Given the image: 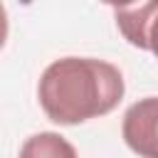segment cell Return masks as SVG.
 I'll return each instance as SVG.
<instances>
[{"label": "cell", "mask_w": 158, "mask_h": 158, "mask_svg": "<svg viewBox=\"0 0 158 158\" xmlns=\"http://www.w3.org/2000/svg\"><path fill=\"white\" fill-rule=\"evenodd\" d=\"M156 15H158V0L114 7L116 27L128 40V44H133L138 49H148V30H151V22Z\"/></svg>", "instance_id": "3957f363"}, {"label": "cell", "mask_w": 158, "mask_h": 158, "mask_svg": "<svg viewBox=\"0 0 158 158\" xmlns=\"http://www.w3.org/2000/svg\"><path fill=\"white\" fill-rule=\"evenodd\" d=\"M123 91L121 69L94 57L54 59L37 84L44 116L59 126H77L111 114L123 99Z\"/></svg>", "instance_id": "6da1fadb"}, {"label": "cell", "mask_w": 158, "mask_h": 158, "mask_svg": "<svg viewBox=\"0 0 158 158\" xmlns=\"http://www.w3.org/2000/svg\"><path fill=\"white\" fill-rule=\"evenodd\" d=\"M121 136L138 158H158V96L138 99L126 109Z\"/></svg>", "instance_id": "7a4b0ae2"}, {"label": "cell", "mask_w": 158, "mask_h": 158, "mask_svg": "<svg viewBox=\"0 0 158 158\" xmlns=\"http://www.w3.org/2000/svg\"><path fill=\"white\" fill-rule=\"evenodd\" d=\"M20 158H79V156L64 136L54 131H40L22 143Z\"/></svg>", "instance_id": "277c9868"}, {"label": "cell", "mask_w": 158, "mask_h": 158, "mask_svg": "<svg viewBox=\"0 0 158 158\" xmlns=\"http://www.w3.org/2000/svg\"><path fill=\"white\" fill-rule=\"evenodd\" d=\"M148 49L156 54V59H158V15L153 17V22H151V30H148Z\"/></svg>", "instance_id": "5b68a950"}]
</instances>
